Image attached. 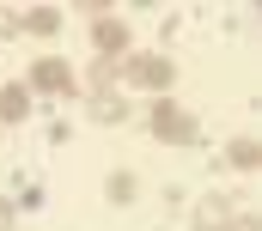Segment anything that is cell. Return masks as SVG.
Returning a JSON list of instances; mask_svg holds the SVG:
<instances>
[{
    "label": "cell",
    "instance_id": "1",
    "mask_svg": "<svg viewBox=\"0 0 262 231\" xmlns=\"http://www.w3.org/2000/svg\"><path fill=\"white\" fill-rule=\"evenodd\" d=\"M152 134L171 140V146H189V140H195V115L183 110V104H171V98H159V104H152Z\"/></svg>",
    "mask_w": 262,
    "mask_h": 231
},
{
    "label": "cell",
    "instance_id": "2",
    "mask_svg": "<svg viewBox=\"0 0 262 231\" xmlns=\"http://www.w3.org/2000/svg\"><path fill=\"white\" fill-rule=\"evenodd\" d=\"M31 91H55V98H73V91H79V73H73L61 55H43V61H31Z\"/></svg>",
    "mask_w": 262,
    "mask_h": 231
},
{
    "label": "cell",
    "instance_id": "3",
    "mask_svg": "<svg viewBox=\"0 0 262 231\" xmlns=\"http://www.w3.org/2000/svg\"><path fill=\"white\" fill-rule=\"evenodd\" d=\"M122 79H134V85H152V91H165L171 79H177V67L165 55H134V61H122Z\"/></svg>",
    "mask_w": 262,
    "mask_h": 231
},
{
    "label": "cell",
    "instance_id": "4",
    "mask_svg": "<svg viewBox=\"0 0 262 231\" xmlns=\"http://www.w3.org/2000/svg\"><path fill=\"white\" fill-rule=\"evenodd\" d=\"M92 43H98V55H122V49H128V25H122V18H98V25H92Z\"/></svg>",
    "mask_w": 262,
    "mask_h": 231
},
{
    "label": "cell",
    "instance_id": "5",
    "mask_svg": "<svg viewBox=\"0 0 262 231\" xmlns=\"http://www.w3.org/2000/svg\"><path fill=\"white\" fill-rule=\"evenodd\" d=\"M18 18V31H31V37H55L61 31V12L55 6H31V12H12Z\"/></svg>",
    "mask_w": 262,
    "mask_h": 231
},
{
    "label": "cell",
    "instance_id": "6",
    "mask_svg": "<svg viewBox=\"0 0 262 231\" xmlns=\"http://www.w3.org/2000/svg\"><path fill=\"white\" fill-rule=\"evenodd\" d=\"M31 115V85H0V122H25Z\"/></svg>",
    "mask_w": 262,
    "mask_h": 231
},
{
    "label": "cell",
    "instance_id": "7",
    "mask_svg": "<svg viewBox=\"0 0 262 231\" xmlns=\"http://www.w3.org/2000/svg\"><path fill=\"white\" fill-rule=\"evenodd\" d=\"M226 158H232L238 171H256V165H262V140H250V134H238V140L226 146Z\"/></svg>",
    "mask_w": 262,
    "mask_h": 231
},
{
    "label": "cell",
    "instance_id": "8",
    "mask_svg": "<svg viewBox=\"0 0 262 231\" xmlns=\"http://www.w3.org/2000/svg\"><path fill=\"white\" fill-rule=\"evenodd\" d=\"M195 231H232V207H226V201H201Z\"/></svg>",
    "mask_w": 262,
    "mask_h": 231
},
{
    "label": "cell",
    "instance_id": "9",
    "mask_svg": "<svg viewBox=\"0 0 262 231\" xmlns=\"http://www.w3.org/2000/svg\"><path fill=\"white\" fill-rule=\"evenodd\" d=\"M116 79H122V61H110V55H98V61H92V85H98V91H110Z\"/></svg>",
    "mask_w": 262,
    "mask_h": 231
},
{
    "label": "cell",
    "instance_id": "10",
    "mask_svg": "<svg viewBox=\"0 0 262 231\" xmlns=\"http://www.w3.org/2000/svg\"><path fill=\"white\" fill-rule=\"evenodd\" d=\"M92 110H98V122H122V115H128V104H122L116 91H98V98H92Z\"/></svg>",
    "mask_w": 262,
    "mask_h": 231
},
{
    "label": "cell",
    "instance_id": "11",
    "mask_svg": "<svg viewBox=\"0 0 262 231\" xmlns=\"http://www.w3.org/2000/svg\"><path fill=\"white\" fill-rule=\"evenodd\" d=\"M134 195H140V182H134L128 171H116V176H110V201H134Z\"/></svg>",
    "mask_w": 262,
    "mask_h": 231
},
{
    "label": "cell",
    "instance_id": "12",
    "mask_svg": "<svg viewBox=\"0 0 262 231\" xmlns=\"http://www.w3.org/2000/svg\"><path fill=\"white\" fill-rule=\"evenodd\" d=\"M0 231H12V201H0Z\"/></svg>",
    "mask_w": 262,
    "mask_h": 231
},
{
    "label": "cell",
    "instance_id": "13",
    "mask_svg": "<svg viewBox=\"0 0 262 231\" xmlns=\"http://www.w3.org/2000/svg\"><path fill=\"white\" fill-rule=\"evenodd\" d=\"M0 128H6V122H0Z\"/></svg>",
    "mask_w": 262,
    "mask_h": 231
}]
</instances>
